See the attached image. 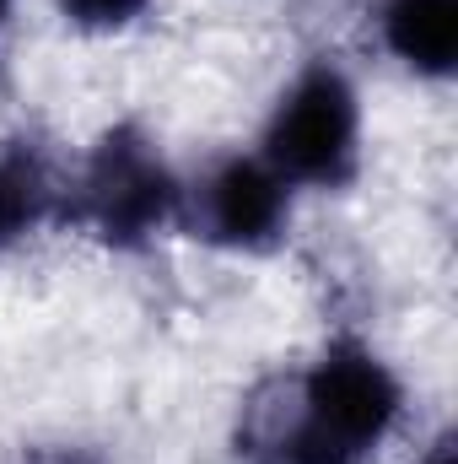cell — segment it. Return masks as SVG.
I'll return each instance as SVG.
<instances>
[{
    "instance_id": "1",
    "label": "cell",
    "mask_w": 458,
    "mask_h": 464,
    "mask_svg": "<svg viewBox=\"0 0 458 464\" xmlns=\"http://www.w3.org/2000/svg\"><path fill=\"white\" fill-rule=\"evenodd\" d=\"M399 416V383L367 346H329L297 389V416L275 438L281 464H361Z\"/></svg>"
},
{
    "instance_id": "2",
    "label": "cell",
    "mask_w": 458,
    "mask_h": 464,
    "mask_svg": "<svg viewBox=\"0 0 458 464\" xmlns=\"http://www.w3.org/2000/svg\"><path fill=\"white\" fill-rule=\"evenodd\" d=\"M356 92L335 65H313L270 119L264 162L286 184H345L356 168Z\"/></svg>"
},
{
    "instance_id": "3",
    "label": "cell",
    "mask_w": 458,
    "mask_h": 464,
    "mask_svg": "<svg viewBox=\"0 0 458 464\" xmlns=\"http://www.w3.org/2000/svg\"><path fill=\"white\" fill-rule=\"evenodd\" d=\"M178 206V184L162 168V157L146 146V135L114 130L87 162L81 179V217L109 243H140L162 227Z\"/></svg>"
},
{
    "instance_id": "4",
    "label": "cell",
    "mask_w": 458,
    "mask_h": 464,
    "mask_svg": "<svg viewBox=\"0 0 458 464\" xmlns=\"http://www.w3.org/2000/svg\"><path fill=\"white\" fill-rule=\"evenodd\" d=\"M200 211H205V237L227 248H264L286 227V179L270 162L232 157L211 173Z\"/></svg>"
},
{
    "instance_id": "5",
    "label": "cell",
    "mask_w": 458,
    "mask_h": 464,
    "mask_svg": "<svg viewBox=\"0 0 458 464\" xmlns=\"http://www.w3.org/2000/svg\"><path fill=\"white\" fill-rule=\"evenodd\" d=\"M383 38L410 71L448 76L458 60V0H383Z\"/></svg>"
},
{
    "instance_id": "6",
    "label": "cell",
    "mask_w": 458,
    "mask_h": 464,
    "mask_svg": "<svg viewBox=\"0 0 458 464\" xmlns=\"http://www.w3.org/2000/svg\"><path fill=\"white\" fill-rule=\"evenodd\" d=\"M43 195H49V184H43L38 162L22 151H0V243L11 232H22L27 222H38Z\"/></svg>"
},
{
    "instance_id": "7",
    "label": "cell",
    "mask_w": 458,
    "mask_h": 464,
    "mask_svg": "<svg viewBox=\"0 0 458 464\" xmlns=\"http://www.w3.org/2000/svg\"><path fill=\"white\" fill-rule=\"evenodd\" d=\"M65 5V16L76 22V27H87V33H114L124 22H135L140 11H146V0H60Z\"/></svg>"
},
{
    "instance_id": "8",
    "label": "cell",
    "mask_w": 458,
    "mask_h": 464,
    "mask_svg": "<svg viewBox=\"0 0 458 464\" xmlns=\"http://www.w3.org/2000/svg\"><path fill=\"white\" fill-rule=\"evenodd\" d=\"M5 5H11V0H0V22H5Z\"/></svg>"
},
{
    "instance_id": "9",
    "label": "cell",
    "mask_w": 458,
    "mask_h": 464,
    "mask_svg": "<svg viewBox=\"0 0 458 464\" xmlns=\"http://www.w3.org/2000/svg\"><path fill=\"white\" fill-rule=\"evenodd\" d=\"M54 464H81V459H54Z\"/></svg>"
}]
</instances>
